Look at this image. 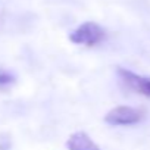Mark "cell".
Listing matches in <instances>:
<instances>
[{
	"mask_svg": "<svg viewBox=\"0 0 150 150\" xmlns=\"http://www.w3.org/2000/svg\"><path fill=\"white\" fill-rule=\"evenodd\" d=\"M106 33L105 30L96 24V22H86L80 25L74 33H71L69 40L75 44H86V46H94L105 40Z\"/></svg>",
	"mask_w": 150,
	"mask_h": 150,
	"instance_id": "cell-1",
	"label": "cell"
},
{
	"mask_svg": "<svg viewBox=\"0 0 150 150\" xmlns=\"http://www.w3.org/2000/svg\"><path fill=\"white\" fill-rule=\"evenodd\" d=\"M13 83H15L13 75L5 69H0V88H6V87L12 86Z\"/></svg>",
	"mask_w": 150,
	"mask_h": 150,
	"instance_id": "cell-5",
	"label": "cell"
},
{
	"mask_svg": "<svg viewBox=\"0 0 150 150\" xmlns=\"http://www.w3.org/2000/svg\"><path fill=\"white\" fill-rule=\"evenodd\" d=\"M118 74H119L121 80L129 88H132L134 91H137L140 94H144V96L150 97V78L140 77V75H137V74H134L128 69H124V68H119Z\"/></svg>",
	"mask_w": 150,
	"mask_h": 150,
	"instance_id": "cell-3",
	"label": "cell"
},
{
	"mask_svg": "<svg viewBox=\"0 0 150 150\" xmlns=\"http://www.w3.org/2000/svg\"><path fill=\"white\" fill-rule=\"evenodd\" d=\"M144 119V112L131 106H116L105 116V122L109 125H134Z\"/></svg>",
	"mask_w": 150,
	"mask_h": 150,
	"instance_id": "cell-2",
	"label": "cell"
},
{
	"mask_svg": "<svg viewBox=\"0 0 150 150\" xmlns=\"http://www.w3.org/2000/svg\"><path fill=\"white\" fill-rule=\"evenodd\" d=\"M66 147L69 150H100L84 131L74 132L66 141Z\"/></svg>",
	"mask_w": 150,
	"mask_h": 150,
	"instance_id": "cell-4",
	"label": "cell"
}]
</instances>
